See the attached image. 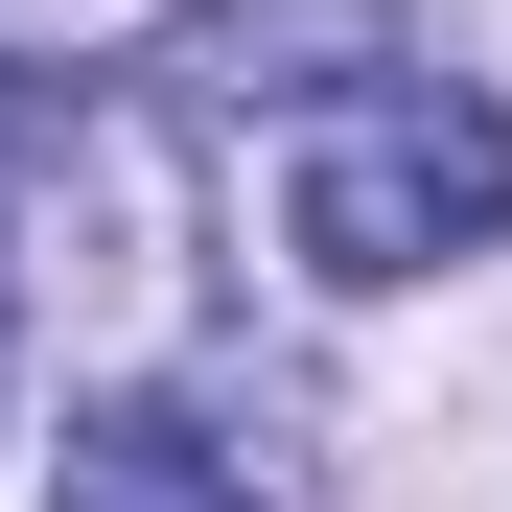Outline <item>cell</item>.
<instances>
[{
	"mask_svg": "<svg viewBox=\"0 0 512 512\" xmlns=\"http://www.w3.org/2000/svg\"><path fill=\"white\" fill-rule=\"evenodd\" d=\"M47 512H256V466L210 443V419H163V396H94L70 466H47Z\"/></svg>",
	"mask_w": 512,
	"mask_h": 512,
	"instance_id": "cell-3",
	"label": "cell"
},
{
	"mask_svg": "<svg viewBox=\"0 0 512 512\" xmlns=\"http://www.w3.org/2000/svg\"><path fill=\"white\" fill-rule=\"evenodd\" d=\"M0 303H24V187H0Z\"/></svg>",
	"mask_w": 512,
	"mask_h": 512,
	"instance_id": "cell-4",
	"label": "cell"
},
{
	"mask_svg": "<svg viewBox=\"0 0 512 512\" xmlns=\"http://www.w3.org/2000/svg\"><path fill=\"white\" fill-rule=\"evenodd\" d=\"M280 233H303V280H350V303L443 280V256H489V233H512V117L466 94V70H396V94L303 117V163H280Z\"/></svg>",
	"mask_w": 512,
	"mask_h": 512,
	"instance_id": "cell-1",
	"label": "cell"
},
{
	"mask_svg": "<svg viewBox=\"0 0 512 512\" xmlns=\"http://www.w3.org/2000/svg\"><path fill=\"white\" fill-rule=\"evenodd\" d=\"M419 70V0H187L163 24V94L187 117H350Z\"/></svg>",
	"mask_w": 512,
	"mask_h": 512,
	"instance_id": "cell-2",
	"label": "cell"
}]
</instances>
